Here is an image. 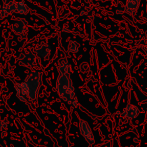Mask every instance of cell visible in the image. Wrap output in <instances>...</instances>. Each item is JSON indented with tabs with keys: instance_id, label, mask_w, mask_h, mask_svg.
Returning <instances> with one entry per match:
<instances>
[{
	"instance_id": "6da1fadb",
	"label": "cell",
	"mask_w": 147,
	"mask_h": 147,
	"mask_svg": "<svg viewBox=\"0 0 147 147\" xmlns=\"http://www.w3.org/2000/svg\"><path fill=\"white\" fill-rule=\"evenodd\" d=\"M42 82V74L39 71H31L27 74L23 83L16 84V92L20 100L25 101L26 99L34 101L38 96L39 88Z\"/></svg>"
},
{
	"instance_id": "7a4b0ae2",
	"label": "cell",
	"mask_w": 147,
	"mask_h": 147,
	"mask_svg": "<svg viewBox=\"0 0 147 147\" xmlns=\"http://www.w3.org/2000/svg\"><path fill=\"white\" fill-rule=\"evenodd\" d=\"M56 91L66 103L70 104L71 106H77V98H76L75 89L73 83L70 79L69 75L66 74H59L58 79L56 82Z\"/></svg>"
},
{
	"instance_id": "3957f363",
	"label": "cell",
	"mask_w": 147,
	"mask_h": 147,
	"mask_svg": "<svg viewBox=\"0 0 147 147\" xmlns=\"http://www.w3.org/2000/svg\"><path fill=\"white\" fill-rule=\"evenodd\" d=\"M79 130L81 135L83 136L84 139L87 141L88 144H93L94 143V135L92 133L90 126L86 121L84 120H80L79 121Z\"/></svg>"
},
{
	"instance_id": "277c9868",
	"label": "cell",
	"mask_w": 147,
	"mask_h": 147,
	"mask_svg": "<svg viewBox=\"0 0 147 147\" xmlns=\"http://www.w3.org/2000/svg\"><path fill=\"white\" fill-rule=\"evenodd\" d=\"M20 64L24 67H33L37 63V55L34 53H23L19 56Z\"/></svg>"
},
{
	"instance_id": "5b68a950",
	"label": "cell",
	"mask_w": 147,
	"mask_h": 147,
	"mask_svg": "<svg viewBox=\"0 0 147 147\" xmlns=\"http://www.w3.org/2000/svg\"><path fill=\"white\" fill-rule=\"evenodd\" d=\"M28 23L25 19H18L11 25V29L16 35H24L27 32Z\"/></svg>"
},
{
	"instance_id": "8992f818",
	"label": "cell",
	"mask_w": 147,
	"mask_h": 147,
	"mask_svg": "<svg viewBox=\"0 0 147 147\" xmlns=\"http://www.w3.org/2000/svg\"><path fill=\"white\" fill-rule=\"evenodd\" d=\"M138 115H139V109L133 104L127 105L122 111V116L127 118V119H135Z\"/></svg>"
},
{
	"instance_id": "52a82bcc",
	"label": "cell",
	"mask_w": 147,
	"mask_h": 147,
	"mask_svg": "<svg viewBox=\"0 0 147 147\" xmlns=\"http://www.w3.org/2000/svg\"><path fill=\"white\" fill-rule=\"evenodd\" d=\"M50 45L48 43H42L35 48V54L41 58H48V56L50 55Z\"/></svg>"
},
{
	"instance_id": "ba28073f",
	"label": "cell",
	"mask_w": 147,
	"mask_h": 147,
	"mask_svg": "<svg viewBox=\"0 0 147 147\" xmlns=\"http://www.w3.org/2000/svg\"><path fill=\"white\" fill-rule=\"evenodd\" d=\"M0 12L2 13V15L4 17L8 16L11 13H16V2L15 1H9V2H5V4L3 5V7L0 9Z\"/></svg>"
},
{
	"instance_id": "9c48e42d",
	"label": "cell",
	"mask_w": 147,
	"mask_h": 147,
	"mask_svg": "<svg viewBox=\"0 0 147 147\" xmlns=\"http://www.w3.org/2000/svg\"><path fill=\"white\" fill-rule=\"evenodd\" d=\"M139 2L140 0H127V3H126L125 6L126 13L130 14V15H134L138 9Z\"/></svg>"
},
{
	"instance_id": "30bf717a",
	"label": "cell",
	"mask_w": 147,
	"mask_h": 147,
	"mask_svg": "<svg viewBox=\"0 0 147 147\" xmlns=\"http://www.w3.org/2000/svg\"><path fill=\"white\" fill-rule=\"evenodd\" d=\"M58 71H59V74L70 75V73H71V66H70L69 62H68L67 60H61V61L59 62Z\"/></svg>"
},
{
	"instance_id": "8fae6325",
	"label": "cell",
	"mask_w": 147,
	"mask_h": 147,
	"mask_svg": "<svg viewBox=\"0 0 147 147\" xmlns=\"http://www.w3.org/2000/svg\"><path fill=\"white\" fill-rule=\"evenodd\" d=\"M28 11H29V8H28V6L24 2H16V13L24 15V14H27Z\"/></svg>"
},
{
	"instance_id": "7c38bea8",
	"label": "cell",
	"mask_w": 147,
	"mask_h": 147,
	"mask_svg": "<svg viewBox=\"0 0 147 147\" xmlns=\"http://www.w3.org/2000/svg\"><path fill=\"white\" fill-rule=\"evenodd\" d=\"M68 50L70 52H77L78 51V44L75 42V41H70L69 44H68Z\"/></svg>"
},
{
	"instance_id": "4fadbf2b",
	"label": "cell",
	"mask_w": 147,
	"mask_h": 147,
	"mask_svg": "<svg viewBox=\"0 0 147 147\" xmlns=\"http://www.w3.org/2000/svg\"><path fill=\"white\" fill-rule=\"evenodd\" d=\"M7 127V121H2L0 122V129H4Z\"/></svg>"
},
{
	"instance_id": "5bb4252c",
	"label": "cell",
	"mask_w": 147,
	"mask_h": 147,
	"mask_svg": "<svg viewBox=\"0 0 147 147\" xmlns=\"http://www.w3.org/2000/svg\"><path fill=\"white\" fill-rule=\"evenodd\" d=\"M3 18H4V16L2 15V13H1V12H0V20H2V19H3Z\"/></svg>"
},
{
	"instance_id": "9a60e30c",
	"label": "cell",
	"mask_w": 147,
	"mask_h": 147,
	"mask_svg": "<svg viewBox=\"0 0 147 147\" xmlns=\"http://www.w3.org/2000/svg\"><path fill=\"white\" fill-rule=\"evenodd\" d=\"M9 1H12V0H4V2H9Z\"/></svg>"
},
{
	"instance_id": "2e32d148",
	"label": "cell",
	"mask_w": 147,
	"mask_h": 147,
	"mask_svg": "<svg viewBox=\"0 0 147 147\" xmlns=\"http://www.w3.org/2000/svg\"><path fill=\"white\" fill-rule=\"evenodd\" d=\"M145 52H146V54H147V46L145 47Z\"/></svg>"
},
{
	"instance_id": "e0dca14e",
	"label": "cell",
	"mask_w": 147,
	"mask_h": 147,
	"mask_svg": "<svg viewBox=\"0 0 147 147\" xmlns=\"http://www.w3.org/2000/svg\"><path fill=\"white\" fill-rule=\"evenodd\" d=\"M102 1H107V0H102Z\"/></svg>"
}]
</instances>
